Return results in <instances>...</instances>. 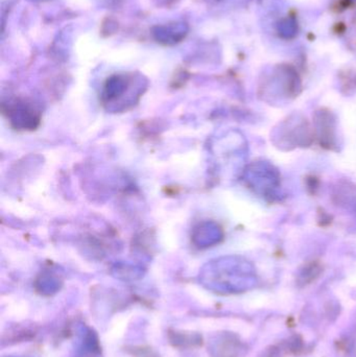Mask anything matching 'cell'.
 <instances>
[{
    "label": "cell",
    "mask_w": 356,
    "mask_h": 357,
    "mask_svg": "<svg viewBox=\"0 0 356 357\" xmlns=\"http://www.w3.org/2000/svg\"><path fill=\"white\" fill-rule=\"evenodd\" d=\"M156 33L157 39L165 44L177 43L182 38L185 37L186 31L184 25L176 24L169 26L158 27Z\"/></svg>",
    "instance_id": "obj_1"
}]
</instances>
